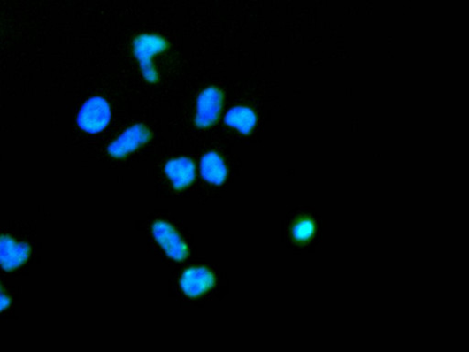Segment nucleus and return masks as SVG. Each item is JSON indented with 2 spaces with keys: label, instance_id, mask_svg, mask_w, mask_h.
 <instances>
[{
  "label": "nucleus",
  "instance_id": "nucleus-2",
  "mask_svg": "<svg viewBox=\"0 0 469 352\" xmlns=\"http://www.w3.org/2000/svg\"><path fill=\"white\" fill-rule=\"evenodd\" d=\"M165 39L155 35H142L134 43V52L138 58L144 79L150 83L159 80L158 73L154 69L152 59L167 49Z\"/></svg>",
  "mask_w": 469,
  "mask_h": 352
},
{
  "label": "nucleus",
  "instance_id": "nucleus-12",
  "mask_svg": "<svg viewBox=\"0 0 469 352\" xmlns=\"http://www.w3.org/2000/svg\"><path fill=\"white\" fill-rule=\"evenodd\" d=\"M11 305V299L0 288V313L8 309Z\"/></svg>",
  "mask_w": 469,
  "mask_h": 352
},
{
  "label": "nucleus",
  "instance_id": "nucleus-1",
  "mask_svg": "<svg viewBox=\"0 0 469 352\" xmlns=\"http://www.w3.org/2000/svg\"><path fill=\"white\" fill-rule=\"evenodd\" d=\"M322 221L323 218L316 209L298 206L284 220L286 245L297 256L316 253L322 241Z\"/></svg>",
  "mask_w": 469,
  "mask_h": 352
},
{
  "label": "nucleus",
  "instance_id": "nucleus-7",
  "mask_svg": "<svg viewBox=\"0 0 469 352\" xmlns=\"http://www.w3.org/2000/svg\"><path fill=\"white\" fill-rule=\"evenodd\" d=\"M215 284L214 273L205 267H193L182 273L180 286L189 297H198Z\"/></svg>",
  "mask_w": 469,
  "mask_h": 352
},
{
  "label": "nucleus",
  "instance_id": "nucleus-11",
  "mask_svg": "<svg viewBox=\"0 0 469 352\" xmlns=\"http://www.w3.org/2000/svg\"><path fill=\"white\" fill-rule=\"evenodd\" d=\"M256 115L249 108L236 107L230 110L226 117L225 123L229 127L237 129L243 134H250L256 125Z\"/></svg>",
  "mask_w": 469,
  "mask_h": 352
},
{
  "label": "nucleus",
  "instance_id": "nucleus-6",
  "mask_svg": "<svg viewBox=\"0 0 469 352\" xmlns=\"http://www.w3.org/2000/svg\"><path fill=\"white\" fill-rule=\"evenodd\" d=\"M150 137V133L145 126L135 125L110 145L109 153L116 158L125 157L147 143Z\"/></svg>",
  "mask_w": 469,
  "mask_h": 352
},
{
  "label": "nucleus",
  "instance_id": "nucleus-4",
  "mask_svg": "<svg viewBox=\"0 0 469 352\" xmlns=\"http://www.w3.org/2000/svg\"><path fill=\"white\" fill-rule=\"evenodd\" d=\"M156 241L172 259L181 262L188 256V248L173 226L165 221L155 222L152 227Z\"/></svg>",
  "mask_w": 469,
  "mask_h": 352
},
{
  "label": "nucleus",
  "instance_id": "nucleus-3",
  "mask_svg": "<svg viewBox=\"0 0 469 352\" xmlns=\"http://www.w3.org/2000/svg\"><path fill=\"white\" fill-rule=\"evenodd\" d=\"M111 118L109 103L100 96L88 100L77 117L80 127L89 134H98L107 128Z\"/></svg>",
  "mask_w": 469,
  "mask_h": 352
},
{
  "label": "nucleus",
  "instance_id": "nucleus-5",
  "mask_svg": "<svg viewBox=\"0 0 469 352\" xmlns=\"http://www.w3.org/2000/svg\"><path fill=\"white\" fill-rule=\"evenodd\" d=\"M224 103L222 92L211 88L204 90L197 100L196 123L199 128H208L214 125L220 114Z\"/></svg>",
  "mask_w": 469,
  "mask_h": 352
},
{
  "label": "nucleus",
  "instance_id": "nucleus-8",
  "mask_svg": "<svg viewBox=\"0 0 469 352\" xmlns=\"http://www.w3.org/2000/svg\"><path fill=\"white\" fill-rule=\"evenodd\" d=\"M31 249L27 243L18 242L9 236L0 237V266L13 271L28 261Z\"/></svg>",
  "mask_w": 469,
  "mask_h": 352
},
{
  "label": "nucleus",
  "instance_id": "nucleus-9",
  "mask_svg": "<svg viewBox=\"0 0 469 352\" xmlns=\"http://www.w3.org/2000/svg\"><path fill=\"white\" fill-rule=\"evenodd\" d=\"M165 171L173 187L177 190L187 188L196 178L195 165L188 158H177L169 161Z\"/></svg>",
  "mask_w": 469,
  "mask_h": 352
},
{
  "label": "nucleus",
  "instance_id": "nucleus-10",
  "mask_svg": "<svg viewBox=\"0 0 469 352\" xmlns=\"http://www.w3.org/2000/svg\"><path fill=\"white\" fill-rule=\"evenodd\" d=\"M200 171L204 180L208 183L220 186L227 180L226 165L215 153L207 154L201 159Z\"/></svg>",
  "mask_w": 469,
  "mask_h": 352
}]
</instances>
